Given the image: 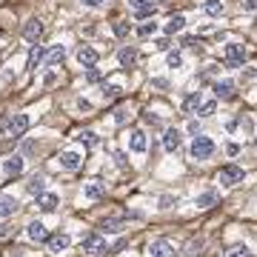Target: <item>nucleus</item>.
<instances>
[{
    "instance_id": "f257e3e1",
    "label": "nucleus",
    "mask_w": 257,
    "mask_h": 257,
    "mask_svg": "<svg viewBox=\"0 0 257 257\" xmlns=\"http://www.w3.org/2000/svg\"><path fill=\"white\" fill-rule=\"evenodd\" d=\"M80 251L86 257H100V254L109 251V243H106L103 234H86V237L80 240Z\"/></svg>"
},
{
    "instance_id": "f03ea898",
    "label": "nucleus",
    "mask_w": 257,
    "mask_h": 257,
    "mask_svg": "<svg viewBox=\"0 0 257 257\" xmlns=\"http://www.w3.org/2000/svg\"><path fill=\"white\" fill-rule=\"evenodd\" d=\"M243 177H246V172H243L240 166H234V163L223 166L220 172H217V180H220L223 186H237V183H243Z\"/></svg>"
},
{
    "instance_id": "7ed1b4c3",
    "label": "nucleus",
    "mask_w": 257,
    "mask_h": 257,
    "mask_svg": "<svg viewBox=\"0 0 257 257\" xmlns=\"http://www.w3.org/2000/svg\"><path fill=\"white\" fill-rule=\"evenodd\" d=\"M214 155V143L211 138H194L192 140V160H206Z\"/></svg>"
},
{
    "instance_id": "20e7f679",
    "label": "nucleus",
    "mask_w": 257,
    "mask_h": 257,
    "mask_svg": "<svg viewBox=\"0 0 257 257\" xmlns=\"http://www.w3.org/2000/svg\"><path fill=\"white\" fill-rule=\"evenodd\" d=\"M246 57H248L246 46H240V43H229V46H226V63L229 66H243Z\"/></svg>"
},
{
    "instance_id": "39448f33",
    "label": "nucleus",
    "mask_w": 257,
    "mask_h": 257,
    "mask_svg": "<svg viewBox=\"0 0 257 257\" xmlns=\"http://www.w3.org/2000/svg\"><path fill=\"white\" fill-rule=\"evenodd\" d=\"M149 257H175V246H172L169 240H152Z\"/></svg>"
},
{
    "instance_id": "423d86ee",
    "label": "nucleus",
    "mask_w": 257,
    "mask_h": 257,
    "mask_svg": "<svg viewBox=\"0 0 257 257\" xmlns=\"http://www.w3.org/2000/svg\"><path fill=\"white\" fill-rule=\"evenodd\" d=\"M26 128H29V114H15V117L9 120V135L15 140L23 138V135H26Z\"/></svg>"
},
{
    "instance_id": "0eeeda50",
    "label": "nucleus",
    "mask_w": 257,
    "mask_h": 257,
    "mask_svg": "<svg viewBox=\"0 0 257 257\" xmlns=\"http://www.w3.org/2000/svg\"><path fill=\"white\" fill-rule=\"evenodd\" d=\"M26 234H29V240H35V243H46L49 240V229L43 226L40 220H32L26 226Z\"/></svg>"
},
{
    "instance_id": "6e6552de",
    "label": "nucleus",
    "mask_w": 257,
    "mask_h": 257,
    "mask_svg": "<svg viewBox=\"0 0 257 257\" xmlns=\"http://www.w3.org/2000/svg\"><path fill=\"white\" fill-rule=\"evenodd\" d=\"M97 52H94L92 46H80L77 49V63L83 66V69H92V66H97Z\"/></svg>"
},
{
    "instance_id": "1a4fd4ad",
    "label": "nucleus",
    "mask_w": 257,
    "mask_h": 257,
    "mask_svg": "<svg viewBox=\"0 0 257 257\" xmlns=\"http://www.w3.org/2000/svg\"><path fill=\"white\" fill-rule=\"evenodd\" d=\"M23 37H26L29 43H40V37H43V23H40V20H29L26 26H23Z\"/></svg>"
},
{
    "instance_id": "9d476101",
    "label": "nucleus",
    "mask_w": 257,
    "mask_h": 257,
    "mask_svg": "<svg viewBox=\"0 0 257 257\" xmlns=\"http://www.w3.org/2000/svg\"><path fill=\"white\" fill-rule=\"evenodd\" d=\"M180 146H183V135H180L177 128H169L163 135V149L166 152H177Z\"/></svg>"
},
{
    "instance_id": "9b49d317",
    "label": "nucleus",
    "mask_w": 257,
    "mask_h": 257,
    "mask_svg": "<svg viewBox=\"0 0 257 257\" xmlns=\"http://www.w3.org/2000/svg\"><path fill=\"white\" fill-rule=\"evenodd\" d=\"M214 97H217V100H231V97H234V83L231 80H217L214 83Z\"/></svg>"
},
{
    "instance_id": "f8f14e48",
    "label": "nucleus",
    "mask_w": 257,
    "mask_h": 257,
    "mask_svg": "<svg viewBox=\"0 0 257 257\" xmlns=\"http://www.w3.org/2000/svg\"><path fill=\"white\" fill-rule=\"evenodd\" d=\"M83 194H86L89 200H100L103 194H106V183H100V180H89V183L83 186Z\"/></svg>"
},
{
    "instance_id": "ddd939ff",
    "label": "nucleus",
    "mask_w": 257,
    "mask_h": 257,
    "mask_svg": "<svg viewBox=\"0 0 257 257\" xmlns=\"http://www.w3.org/2000/svg\"><path fill=\"white\" fill-rule=\"evenodd\" d=\"M46 243H49V248H52L55 254H60V251H66V248H69L72 237H69V234H49Z\"/></svg>"
},
{
    "instance_id": "4468645a",
    "label": "nucleus",
    "mask_w": 257,
    "mask_h": 257,
    "mask_svg": "<svg viewBox=\"0 0 257 257\" xmlns=\"http://www.w3.org/2000/svg\"><path fill=\"white\" fill-rule=\"evenodd\" d=\"M60 166H63L66 172H74V169L83 166V157L77 155V152H63V155H60Z\"/></svg>"
},
{
    "instance_id": "2eb2a0df",
    "label": "nucleus",
    "mask_w": 257,
    "mask_h": 257,
    "mask_svg": "<svg viewBox=\"0 0 257 257\" xmlns=\"http://www.w3.org/2000/svg\"><path fill=\"white\" fill-rule=\"evenodd\" d=\"M128 6L138 12V18H149V15H155V0H128Z\"/></svg>"
},
{
    "instance_id": "dca6fc26",
    "label": "nucleus",
    "mask_w": 257,
    "mask_h": 257,
    "mask_svg": "<svg viewBox=\"0 0 257 257\" xmlns=\"http://www.w3.org/2000/svg\"><path fill=\"white\" fill-rule=\"evenodd\" d=\"M3 172H6V177H18L20 172H23V157H20V155L9 157V160L3 163Z\"/></svg>"
},
{
    "instance_id": "f3484780",
    "label": "nucleus",
    "mask_w": 257,
    "mask_h": 257,
    "mask_svg": "<svg viewBox=\"0 0 257 257\" xmlns=\"http://www.w3.org/2000/svg\"><path fill=\"white\" fill-rule=\"evenodd\" d=\"M18 211V200L9 194H0V217H12Z\"/></svg>"
},
{
    "instance_id": "a211bd4d",
    "label": "nucleus",
    "mask_w": 257,
    "mask_h": 257,
    "mask_svg": "<svg viewBox=\"0 0 257 257\" xmlns=\"http://www.w3.org/2000/svg\"><path fill=\"white\" fill-rule=\"evenodd\" d=\"M43 60H46V49L43 46H32V52H29V60H26V69H35V66H40L43 63Z\"/></svg>"
},
{
    "instance_id": "6ab92c4d",
    "label": "nucleus",
    "mask_w": 257,
    "mask_h": 257,
    "mask_svg": "<svg viewBox=\"0 0 257 257\" xmlns=\"http://www.w3.org/2000/svg\"><path fill=\"white\" fill-rule=\"evenodd\" d=\"M37 206H40V211H55L57 209V194H52V192L37 194Z\"/></svg>"
},
{
    "instance_id": "aec40b11",
    "label": "nucleus",
    "mask_w": 257,
    "mask_h": 257,
    "mask_svg": "<svg viewBox=\"0 0 257 257\" xmlns=\"http://www.w3.org/2000/svg\"><path fill=\"white\" fill-rule=\"evenodd\" d=\"M135 63H138V49H135V46L120 49V66H126V69H132Z\"/></svg>"
},
{
    "instance_id": "412c9836",
    "label": "nucleus",
    "mask_w": 257,
    "mask_h": 257,
    "mask_svg": "<svg viewBox=\"0 0 257 257\" xmlns=\"http://www.w3.org/2000/svg\"><path fill=\"white\" fill-rule=\"evenodd\" d=\"M123 226H126V220H123V217H106V220L100 223V229L109 231V234H114V231H123Z\"/></svg>"
},
{
    "instance_id": "4be33fe9",
    "label": "nucleus",
    "mask_w": 257,
    "mask_h": 257,
    "mask_svg": "<svg viewBox=\"0 0 257 257\" xmlns=\"http://www.w3.org/2000/svg\"><path fill=\"white\" fill-rule=\"evenodd\" d=\"M63 57H66V49L63 46H55L46 55V60H43V63H46V66H57V63H63Z\"/></svg>"
},
{
    "instance_id": "5701e85b",
    "label": "nucleus",
    "mask_w": 257,
    "mask_h": 257,
    "mask_svg": "<svg viewBox=\"0 0 257 257\" xmlns=\"http://www.w3.org/2000/svg\"><path fill=\"white\" fill-rule=\"evenodd\" d=\"M128 146H132V152H146V135H143V132H132V143H128Z\"/></svg>"
},
{
    "instance_id": "b1692460",
    "label": "nucleus",
    "mask_w": 257,
    "mask_h": 257,
    "mask_svg": "<svg viewBox=\"0 0 257 257\" xmlns=\"http://www.w3.org/2000/svg\"><path fill=\"white\" fill-rule=\"evenodd\" d=\"M183 26H186V18L183 15H175V18H169V23H166V35H175Z\"/></svg>"
},
{
    "instance_id": "393cba45",
    "label": "nucleus",
    "mask_w": 257,
    "mask_h": 257,
    "mask_svg": "<svg viewBox=\"0 0 257 257\" xmlns=\"http://www.w3.org/2000/svg\"><path fill=\"white\" fill-rule=\"evenodd\" d=\"M217 203V194L214 192H203L200 197H197V209H211Z\"/></svg>"
},
{
    "instance_id": "a878e982",
    "label": "nucleus",
    "mask_w": 257,
    "mask_h": 257,
    "mask_svg": "<svg viewBox=\"0 0 257 257\" xmlns=\"http://www.w3.org/2000/svg\"><path fill=\"white\" fill-rule=\"evenodd\" d=\"M200 103H203V97H200V92H194V94H189V100L183 103V109L192 114L194 109H200Z\"/></svg>"
},
{
    "instance_id": "bb28decb",
    "label": "nucleus",
    "mask_w": 257,
    "mask_h": 257,
    "mask_svg": "<svg viewBox=\"0 0 257 257\" xmlns=\"http://www.w3.org/2000/svg\"><path fill=\"white\" fill-rule=\"evenodd\" d=\"M203 9H206V15L217 18V15L223 12V3H220V0H206V6H203Z\"/></svg>"
},
{
    "instance_id": "cd10ccee",
    "label": "nucleus",
    "mask_w": 257,
    "mask_h": 257,
    "mask_svg": "<svg viewBox=\"0 0 257 257\" xmlns=\"http://www.w3.org/2000/svg\"><path fill=\"white\" fill-rule=\"evenodd\" d=\"M206 246L203 243V237H194V240H189V246H186V254L189 257H194V254H200V248Z\"/></svg>"
},
{
    "instance_id": "c85d7f7f",
    "label": "nucleus",
    "mask_w": 257,
    "mask_h": 257,
    "mask_svg": "<svg viewBox=\"0 0 257 257\" xmlns=\"http://www.w3.org/2000/svg\"><path fill=\"white\" fill-rule=\"evenodd\" d=\"M43 186H46L43 177H32V183H29L26 189H29V194H43Z\"/></svg>"
},
{
    "instance_id": "c756f323",
    "label": "nucleus",
    "mask_w": 257,
    "mask_h": 257,
    "mask_svg": "<svg viewBox=\"0 0 257 257\" xmlns=\"http://www.w3.org/2000/svg\"><path fill=\"white\" fill-rule=\"evenodd\" d=\"M77 140H80V143H86V146H97V135H94V132H80V135H77Z\"/></svg>"
},
{
    "instance_id": "7c9ffc66",
    "label": "nucleus",
    "mask_w": 257,
    "mask_h": 257,
    "mask_svg": "<svg viewBox=\"0 0 257 257\" xmlns=\"http://www.w3.org/2000/svg\"><path fill=\"white\" fill-rule=\"evenodd\" d=\"M197 114H200V117H209V114H214V100H203L200 109H197Z\"/></svg>"
},
{
    "instance_id": "2f4dec72",
    "label": "nucleus",
    "mask_w": 257,
    "mask_h": 257,
    "mask_svg": "<svg viewBox=\"0 0 257 257\" xmlns=\"http://www.w3.org/2000/svg\"><path fill=\"white\" fill-rule=\"evenodd\" d=\"M226 257H248V248L246 246H231L226 251Z\"/></svg>"
},
{
    "instance_id": "473e14b6",
    "label": "nucleus",
    "mask_w": 257,
    "mask_h": 257,
    "mask_svg": "<svg viewBox=\"0 0 257 257\" xmlns=\"http://www.w3.org/2000/svg\"><path fill=\"white\" fill-rule=\"evenodd\" d=\"M114 35H117V37H126L128 35V23H126V20H114Z\"/></svg>"
},
{
    "instance_id": "72a5a7b5",
    "label": "nucleus",
    "mask_w": 257,
    "mask_h": 257,
    "mask_svg": "<svg viewBox=\"0 0 257 257\" xmlns=\"http://www.w3.org/2000/svg\"><path fill=\"white\" fill-rule=\"evenodd\" d=\"M155 32H157V23H143V26L138 29L140 37H149V35H155Z\"/></svg>"
},
{
    "instance_id": "f704fd0d",
    "label": "nucleus",
    "mask_w": 257,
    "mask_h": 257,
    "mask_svg": "<svg viewBox=\"0 0 257 257\" xmlns=\"http://www.w3.org/2000/svg\"><path fill=\"white\" fill-rule=\"evenodd\" d=\"M180 63H183V55H180V52H169V66H172V69H177Z\"/></svg>"
},
{
    "instance_id": "c9c22d12",
    "label": "nucleus",
    "mask_w": 257,
    "mask_h": 257,
    "mask_svg": "<svg viewBox=\"0 0 257 257\" xmlns=\"http://www.w3.org/2000/svg\"><path fill=\"white\" fill-rule=\"evenodd\" d=\"M86 80H89V83H97V80H100V72L92 66V69H89V74H86Z\"/></svg>"
},
{
    "instance_id": "e433bc0d",
    "label": "nucleus",
    "mask_w": 257,
    "mask_h": 257,
    "mask_svg": "<svg viewBox=\"0 0 257 257\" xmlns=\"http://www.w3.org/2000/svg\"><path fill=\"white\" fill-rule=\"evenodd\" d=\"M120 94V86H109L106 92H103V97H117Z\"/></svg>"
},
{
    "instance_id": "4c0bfd02",
    "label": "nucleus",
    "mask_w": 257,
    "mask_h": 257,
    "mask_svg": "<svg viewBox=\"0 0 257 257\" xmlns=\"http://www.w3.org/2000/svg\"><path fill=\"white\" fill-rule=\"evenodd\" d=\"M243 9H246V12H257V0H243Z\"/></svg>"
},
{
    "instance_id": "58836bf2",
    "label": "nucleus",
    "mask_w": 257,
    "mask_h": 257,
    "mask_svg": "<svg viewBox=\"0 0 257 257\" xmlns=\"http://www.w3.org/2000/svg\"><path fill=\"white\" fill-rule=\"evenodd\" d=\"M114 120H117V123H126V109H117V111H114Z\"/></svg>"
},
{
    "instance_id": "ea45409f",
    "label": "nucleus",
    "mask_w": 257,
    "mask_h": 257,
    "mask_svg": "<svg viewBox=\"0 0 257 257\" xmlns=\"http://www.w3.org/2000/svg\"><path fill=\"white\" fill-rule=\"evenodd\" d=\"M226 152H229V155H237L240 146H237V143H229V149H226Z\"/></svg>"
},
{
    "instance_id": "a19ab883",
    "label": "nucleus",
    "mask_w": 257,
    "mask_h": 257,
    "mask_svg": "<svg viewBox=\"0 0 257 257\" xmlns=\"http://www.w3.org/2000/svg\"><path fill=\"white\" fill-rule=\"evenodd\" d=\"M83 3H86V6H92V9H94V6H100L103 0H83Z\"/></svg>"
}]
</instances>
